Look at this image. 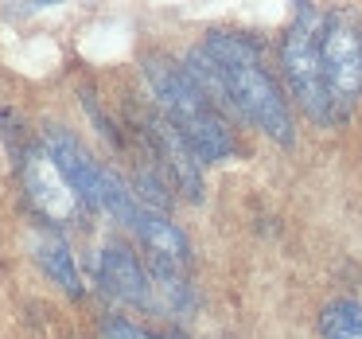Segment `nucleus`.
<instances>
[{"label":"nucleus","instance_id":"0eeeda50","mask_svg":"<svg viewBox=\"0 0 362 339\" xmlns=\"http://www.w3.org/2000/svg\"><path fill=\"white\" fill-rule=\"evenodd\" d=\"M94 273H98V285L113 300H121L129 308H156V285H152L148 265L136 258L133 246L105 242L94 258Z\"/></svg>","mask_w":362,"mask_h":339},{"label":"nucleus","instance_id":"6e6552de","mask_svg":"<svg viewBox=\"0 0 362 339\" xmlns=\"http://www.w3.org/2000/svg\"><path fill=\"white\" fill-rule=\"evenodd\" d=\"M32 258H35V265L43 269V277H47L51 285H59L66 297L78 300L82 292H86L71 242H66V238L59 234L55 226H35V230H32Z\"/></svg>","mask_w":362,"mask_h":339},{"label":"nucleus","instance_id":"f257e3e1","mask_svg":"<svg viewBox=\"0 0 362 339\" xmlns=\"http://www.w3.org/2000/svg\"><path fill=\"white\" fill-rule=\"evenodd\" d=\"M187 74L214 98L230 121H245L281 144L296 141L292 110L281 82L265 67L261 47L242 32H206L183 59Z\"/></svg>","mask_w":362,"mask_h":339},{"label":"nucleus","instance_id":"39448f33","mask_svg":"<svg viewBox=\"0 0 362 339\" xmlns=\"http://www.w3.org/2000/svg\"><path fill=\"white\" fill-rule=\"evenodd\" d=\"M16 172H20V188H24L28 203L35 207L47 226H71L82 222L86 203L78 199V191L66 183V176L59 172V164L51 160V152L40 144H24L16 152Z\"/></svg>","mask_w":362,"mask_h":339},{"label":"nucleus","instance_id":"9b49d317","mask_svg":"<svg viewBox=\"0 0 362 339\" xmlns=\"http://www.w3.org/2000/svg\"><path fill=\"white\" fill-rule=\"evenodd\" d=\"M156 339H187V335L180 328H168V331H156Z\"/></svg>","mask_w":362,"mask_h":339},{"label":"nucleus","instance_id":"9d476101","mask_svg":"<svg viewBox=\"0 0 362 339\" xmlns=\"http://www.w3.org/2000/svg\"><path fill=\"white\" fill-rule=\"evenodd\" d=\"M98 339H156V331L141 328V323L125 320V316H102V323H98Z\"/></svg>","mask_w":362,"mask_h":339},{"label":"nucleus","instance_id":"7ed1b4c3","mask_svg":"<svg viewBox=\"0 0 362 339\" xmlns=\"http://www.w3.org/2000/svg\"><path fill=\"white\" fill-rule=\"evenodd\" d=\"M323 28H327V12L315 8V4H304L296 12V20L288 24L281 40V74L284 86H288L292 102L315 121V125H339L346 117L339 110L335 94L327 86V74H323Z\"/></svg>","mask_w":362,"mask_h":339},{"label":"nucleus","instance_id":"f03ea898","mask_svg":"<svg viewBox=\"0 0 362 339\" xmlns=\"http://www.w3.org/2000/svg\"><path fill=\"white\" fill-rule=\"evenodd\" d=\"M144 82L152 90L156 113L183 137L199 164H222L238 152V137L230 117L214 105V98L187 74V67L168 55H144L141 59Z\"/></svg>","mask_w":362,"mask_h":339},{"label":"nucleus","instance_id":"423d86ee","mask_svg":"<svg viewBox=\"0 0 362 339\" xmlns=\"http://www.w3.org/2000/svg\"><path fill=\"white\" fill-rule=\"evenodd\" d=\"M323 74L335 94L339 110L351 113V105L362 98V32L346 16L327 12V28H323Z\"/></svg>","mask_w":362,"mask_h":339},{"label":"nucleus","instance_id":"20e7f679","mask_svg":"<svg viewBox=\"0 0 362 339\" xmlns=\"http://www.w3.org/2000/svg\"><path fill=\"white\" fill-rule=\"evenodd\" d=\"M43 149L51 152V160L59 164V172L66 176L78 199L90 207V211H105L110 219L125 222L136 214L141 199H136L133 183H125L113 168H105L102 160H94V152L78 141L66 125H47L43 129Z\"/></svg>","mask_w":362,"mask_h":339},{"label":"nucleus","instance_id":"1a4fd4ad","mask_svg":"<svg viewBox=\"0 0 362 339\" xmlns=\"http://www.w3.org/2000/svg\"><path fill=\"white\" fill-rule=\"evenodd\" d=\"M320 339H362L358 300H331L320 312Z\"/></svg>","mask_w":362,"mask_h":339}]
</instances>
